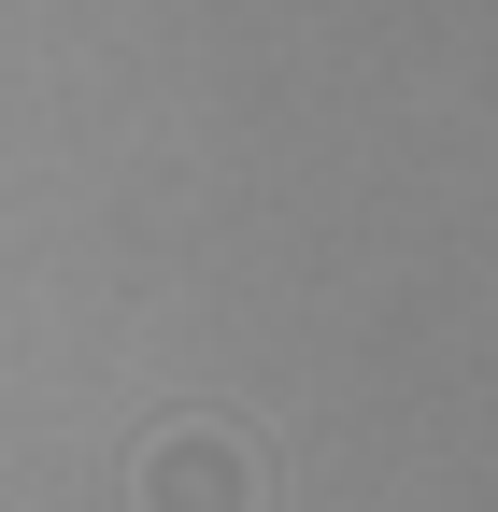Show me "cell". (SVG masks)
Here are the masks:
<instances>
[{
  "instance_id": "1",
  "label": "cell",
  "mask_w": 498,
  "mask_h": 512,
  "mask_svg": "<svg viewBox=\"0 0 498 512\" xmlns=\"http://www.w3.org/2000/svg\"><path fill=\"white\" fill-rule=\"evenodd\" d=\"M129 512H271V456L242 427L185 413V427H157L129 456Z\"/></svg>"
}]
</instances>
